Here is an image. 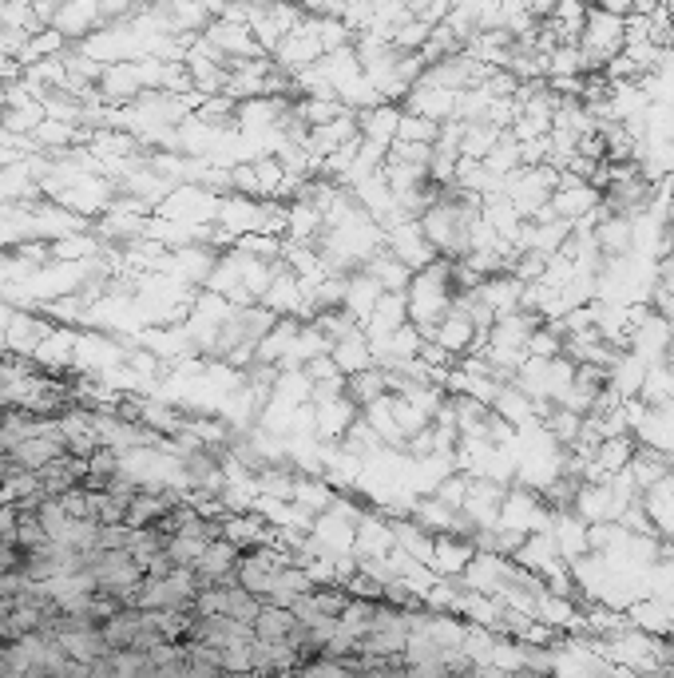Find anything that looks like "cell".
Returning a JSON list of instances; mask_svg holds the SVG:
<instances>
[{
    "instance_id": "2e32d148",
    "label": "cell",
    "mask_w": 674,
    "mask_h": 678,
    "mask_svg": "<svg viewBox=\"0 0 674 678\" xmlns=\"http://www.w3.org/2000/svg\"><path fill=\"white\" fill-rule=\"evenodd\" d=\"M310 326H318V330H322L326 338L334 341V345H337V341H345L349 334H357V330H361V322H357V318H353L349 310H334V314H318V318H314Z\"/></svg>"
},
{
    "instance_id": "277c9868",
    "label": "cell",
    "mask_w": 674,
    "mask_h": 678,
    "mask_svg": "<svg viewBox=\"0 0 674 678\" xmlns=\"http://www.w3.org/2000/svg\"><path fill=\"white\" fill-rule=\"evenodd\" d=\"M433 345H441L445 353H452V357H468L472 349H476V326L460 314V310H452L449 318L437 326V338H433Z\"/></svg>"
},
{
    "instance_id": "7402d4cb",
    "label": "cell",
    "mask_w": 674,
    "mask_h": 678,
    "mask_svg": "<svg viewBox=\"0 0 674 678\" xmlns=\"http://www.w3.org/2000/svg\"><path fill=\"white\" fill-rule=\"evenodd\" d=\"M12 72H16V64H12V60H8V56H4V52H0V80H8V76H12Z\"/></svg>"
},
{
    "instance_id": "30bf717a",
    "label": "cell",
    "mask_w": 674,
    "mask_h": 678,
    "mask_svg": "<svg viewBox=\"0 0 674 678\" xmlns=\"http://www.w3.org/2000/svg\"><path fill=\"white\" fill-rule=\"evenodd\" d=\"M258 611H262V599H258V595H250V591H242V587H226L223 595L226 619H234V623H242V627H254Z\"/></svg>"
},
{
    "instance_id": "8992f818",
    "label": "cell",
    "mask_w": 674,
    "mask_h": 678,
    "mask_svg": "<svg viewBox=\"0 0 674 678\" xmlns=\"http://www.w3.org/2000/svg\"><path fill=\"white\" fill-rule=\"evenodd\" d=\"M381 298H385V290H381V286H377V282H373V278L361 270V274H353V278H349L345 310H349V314H353V318L365 326V322H369V314L377 310V302H381Z\"/></svg>"
},
{
    "instance_id": "4fadbf2b",
    "label": "cell",
    "mask_w": 674,
    "mask_h": 678,
    "mask_svg": "<svg viewBox=\"0 0 674 678\" xmlns=\"http://www.w3.org/2000/svg\"><path fill=\"white\" fill-rule=\"evenodd\" d=\"M544 429H548V437H552L560 449H571L575 437H579V429H583V417H575V413H567L563 405H556V413L544 421Z\"/></svg>"
},
{
    "instance_id": "52a82bcc",
    "label": "cell",
    "mask_w": 674,
    "mask_h": 678,
    "mask_svg": "<svg viewBox=\"0 0 674 678\" xmlns=\"http://www.w3.org/2000/svg\"><path fill=\"white\" fill-rule=\"evenodd\" d=\"M294 631H298L294 611H286V607H266V603H262V611H258V619H254V639H258V643H286Z\"/></svg>"
},
{
    "instance_id": "7c38bea8",
    "label": "cell",
    "mask_w": 674,
    "mask_h": 678,
    "mask_svg": "<svg viewBox=\"0 0 674 678\" xmlns=\"http://www.w3.org/2000/svg\"><path fill=\"white\" fill-rule=\"evenodd\" d=\"M373 615H377V603H365V599H349L345 603V611H341V627L361 643L365 635H369V627H373Z\"/></svg>"
},
{
    "instance_id": "5b68a950",
    "label": "cell",
    "mask_w": 674,
    "mask_h": 678,
    "mask_svg": "<svg viewBox=\"0 0 674 678\" xmlns=\"http://www.w3.org/2000/svg\"><path fill=\"white\" fill-rule=\"evenodd\" d=\"M330 357L337 361L341 377H353V373H361V369H369V365H373V341H369L365 330H357V334H349L345 341H337Z\"/></svg>"
},
{
    "instance_id": "5bb4252c",
    "label": "cell",
    "mask_w": 674,
    "mask_h": 678,
    "mask_svg": "<svg viewBox=\"0 0 674 678\" xmlns=\"http://www.w3.org/2000/svg\"><path fill=\"white\" fill-rule=\"evenodd\" d=\"M341 441H345V452H353V456L377 452L381 445H385V441H381V433H377V429H373V425H369L365 417H357V421L349 425V433H345Z\"/></svg>"
},
{
    "instance_id": "ba28073f",
    "label": "cell",
    "mask_w": 674,
    "mask_h": 678,
    "mask_svg": "<svg viewBox=\"0 0 674 678\" xmlns=\"http://www.w3.org/2000/svg\"><path fill=\"white\" fill-rule=\"evenodd\" d=\"M492 413H496L500 421H508L512 429H524V425H532V421H536V409H532V397H528L524 389H516V385H508V389H500V397H496V405H492Z\"/></svg>"
},
{
    "instance_id": "ac0fdd59",
    "label": "cell",
    "mask_w": 674,
    "mask_h": 678,
    "mask_svg": "<svg viewBox=\"0 0 674 678\" xmlns=\"http://www.w3.org/2000/svg\"><path fill=\"white\" fill-rule=\"evenodd\" d=\"M310 603L318 607V615H326V619H341V611H345L349 595H345L341 587H314V591H310Z\"/></svg>"
},
{
    "instance_id": "7a4b0ae2",
    "label": "cell",
    "mask_w": 674,
    "mask_h": 678,
    "mask_svg": "<svg viewBox=\"0 0 674 678\" xmlns=\"http://www.w3.org/2000/svg\"><path fill=\"white\" fill-rule=\"evenodd\" d=\"M627 472H631V480H635V488H639V492H651V488L667 484V480L674 476L671 452L651 449V445H639L635 456H631V464H627Z\"/></svg>"
},
{
    "instance_id": "9a60e30c",
    "label": "cell",
    "mask_w": 674,
    "mask_h": 678,
    "mask_svg": "<svg viewBox=\"0 0 674 678\" xmlns=\"http://www.w3.org/2000/svg\"><path fill=\"white\" fill-rule=\"evenodd\" d=\"M468 488H472V476H468V472H449V476L433 488V496H437L445 508L460 512V508H464V500H468Z\"/></svg>"
},
{
    "instance_id": "e0dca14e",
    "label": "cell",
    "mask_w": 674,
    "mask_h": 678,
    "mask_svg": "<svg viewBox=\"0 0 674 678\" xmlns=\"http://www.w3.org/2000/svg\"><path fill=\"white\" fill-rule=\"evenodd\" d=\"M254 179H258V195H282L286 187V171L278 159H254Z\"/></svg>"
},
{
    "instance_id": "3957f363",
    "label": "cell",
    "mask_w": 674,
    "mask_h": 678,
    "mask_svg": "<svg viewBox=\"0 0 674 678\" xmlns=\"http://www.w3.org/2000/svg\"><path fill=\"white\" fill-rule=\"evenodd\" d=\"M385 397H389V377H385L381 365H369V369L345 377V401H349V405L369 409V405H377V401H385Z\"/></svg>"
},
{
    "instance_id": "d6986e66",
    "label": "cell",
    "mask_w": 674,
    "mask_h": 678,
    "mask_svg": "<svg viewBox=\"0 0 674 678\" xmlns=\"http://www.w3.org/2000/svg\"><path fill=\"white\" fill-rule=\"evenodd\" d=\"M60 508L68 512V520H96V512H92V492L80 484V488H72L68 496H60Z\"/></svg>"
},
{
    "instance_id": "603a6c76",
    "label": "cell",
    "mask_w": 674,
    "mask_h": 678,
    "mask_svg": "<svg viewBox=\"0 0 674 678\" xmlns=\"http://www.w3.org/2000/svg\"><path fill=\"white\" fill-rule=\"evenodd\" d=\"M671 540H674V536H671Z\"/></svg>"
},
{
    "instance_id": "44dd1931",
    "label": "cell",
    "mask_w": 674,
    "mask_h": 678,
    "mask_svg": "<svg viewBox=\"0 0 674 678\" xmlns=\"http://www.w3.org/2000/svg\"><path fill=\"white\" fill-rule=\"evenodd\" d=\"M306 377H310V385H318V381H334V377H341V369H337L334 357L326 353V357L306 361Z\"/></svg>"
},
{
    "instance_id": "ffe728a7",
    "label": "cell",
    "mask_w": 674,
    "mask_h": 678,
    "mask_svg": "<svg viewBox=\"0 0 674 678\" xmlns=\"http://www.w3.org/2000/svg\"><path fill=\"white\" fill-rule=\"evenodd\" d=\"M36 520H40V528L48 532V540H56V536L64 532V524H68V512L60 508V500H44L40 512H36Z\"/></svg>"
},
{
    "instance_id": "6da1fadb",
    "label": "cell",
    "mask_w": 674,
    "mask_h": 678,
    "mask_svg": "<svg viewBox=\"0 0 674 678\" xmlns=\"http://www.w3.org/2000/svg\"><path fill=\"white\" fill-rule=\"evenodd\" d=\"M100 100L108 104H139L143 100V68L139 64H112L100 76Z\"/></svg>"
},
{
    "instance_id": "9c48e42d",
    "label": "cell",
    "mask_w": 674,
    "mask_h": 678,
    "mask_svg": "<svg viewBox=\"0 0 674 678\" xmlns=\"http://www.w3.org/2000/svg\"><path fill=\"white\" fill-rule=\"evenodd\" d=\"M441 135V123L425 119V115H409L401 112V123H397V139L393 143H417V147H433Z\"/></svg>"
},
{
    "instance_id": "8fae6325",
    "label": "cell",
    "mask_w": 674,
    "mask_h": 678,
    "mask_svg": "<svg viewBox=\"0 0 674 678\" xmlns=\"http://www.w3.org/2000/svg\"><path fill=\"white\" fill-rule=\"evenodd\" d=\"M484 167H488V171H492L496 179H508L512 171H520V143H516V139H512V135L504 131V135H500V143H496V147L488 151Z\"/></svg>"
}]
</instances>
